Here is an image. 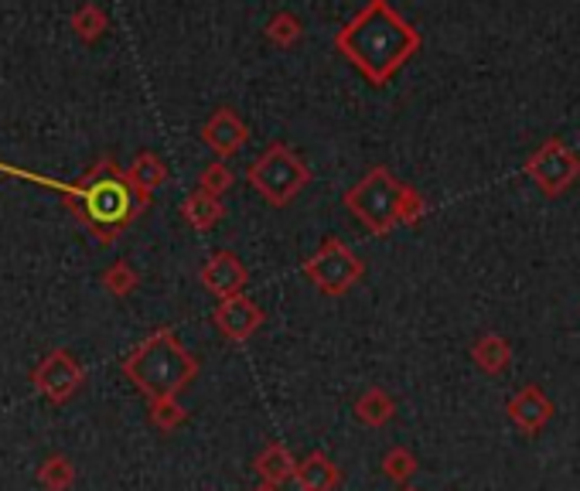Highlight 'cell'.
Returning <instances> with one entry per match:
<instances>
[{"instance_id": "21", "label": "cell", "mask_w": 580, "mask_h": 491, "mask_svg": "<svg viewBox=\"0 0 580 491\" xmlns=\"http://www.w3.org/2000/svg\"><path fill=\"white\" fill-rule=\"evenodd\" d=\"M184 419H189V410L178 403V396H168V400H154L151 403V427L160 434H175Z\"/></svg>"}, {"instance_id": "15", "label": "cell", "mask_w": 580, "mask_h": 491, "mask_svg": "<svg viewBox=\"0 0 580 491\" xmlns=\"http://www.w3.org/2000/svg\"><path fill=\"white\" fill-rule=\"evenodd\" d=\"M472 359L485 376H502V372L513 365V345H508V338L489 332L472 345Z\"/></svg>"}, {"instance_id": "12", "label": "cell", "mask_w": 580, "mask_h": 491, "mask_svg": "<svg viewBox=\"0 0 580 491\" xmlns=\"http://www.w3.org/2000/svg\"><path fill=\"white\" fill-rule=\"evenodd\" d=\"M202 140H205V144L212 147L219 157H229V154H236V151L246 144L249 130H246V124L240 120L236 113L222 106L219 113H212V120L202 127Z\"/></svg>"}, {"instance_id": "10", "label": "cell", "mask_w": 580, "mask_h": 491, "mask_svg": "<svg viewBox=\"0 0 580 491\" xmlns=\"http://www.w3.org/2000/svg\"><path fill=\"white\" fill-rule=\"evenodd\" d=\"M505 413L508 419H513V427L526 437H537L550 419H553V400L540 389V386H523L519 392L508 396V403H505Z\"/></svg>"}, {"instance_id": "2", "label": "cell", "mask_w": 580, "mask_h": 491, "mask_svg": "<svg viewBox=\"0 0 580 491\" xmlns=\"http://www.w3.org/2000/svg\"><path fill=\"white\" fill-rule=\"evenodd\" d=\"M124 372L147 400H168L189 389L198 376V359L178 341L171 327H160L124 359Z\"/></svg>"}, {"instance_id": "7", "label": "cell", "mask_w": 580, "mask_h": 491, "mask_svg": "<svg viewBox=\"0 0 580 491\" xmlns=\"http://www.w3.org/2000/svg\"><path fill=\"white\" fill-rule=\"evenodd\" d=\"M526 175L543 189V195L556 198L580 178V157L564 140H546V144L526 160Z\"/></svg>"}, {"instance_id": "14", "label": "cell", "mask_w": 580, "mask_h": 491, "mask_svg": "<svg viewBox=\"0 0 580 491\" xmlns=\"http://www.w3.org/2000/svg\"><path fill=\"white\" fill-rule=\"evenodd\" d=\"M294 481H297L300 491H335L341 484V467L324 451H311L305 461L297 464Z\"/></svg>"}, {"instance_id": "8", "label": "cell", "mask_w": 580, "mask_h": 491, "mask_svg": "<svg viewBox=\"0 0 580 491\" xmlns=\"http://www.w3.org/2000/svg\"><path fill=\"white\" fill-rule=\"evenodd\" d=\"M82 379H86L82 365L68 352H62V348H59V352H52L49 359H44L35 369V389L41 396H49L52 403H65L68 396H73L82 386Z\"/></svg>"}, {"instance_id": "6", "label": "cell", "mask_w": 580, "mask_h": 491, "mask_svg": "<svg viewBox=\"0 0 580 491\" xmlns=\"http://www.w3.org/2000/svg\"><path fill=\"white\" fill-rule=\"evenodd\" d=\"M362 273H365V263L341 240H324L321 249L305 260V276L328 297L348 294L362 280Z\"/></svg>"}, {"instance_id": "11", "label": "cell", "mask_w": 580, "mask_h": 491, "mask_svg": "<svg viewBox=\"0 0 580 491\" xmlns=\"http://www.w3.org/2000/svg\"><path fill=\"white\" fill-rule=\"evenodd\" d=\"M246 280H249L246 267L240 263V256L229 253V249L212 253V256L205 260V267H202V284H205V290H212L219 300L243 294Z\"/></svg>"}, {"instance_id": "13", "label": "cell", "mask_w": 580, "mask_h": 491, "mask_svg": "<svg viewBox=\"0 0 580 491\" xmlns=\"http://www.w3.org/2000/svg\"><path fill=\"white\" fill-rule=\"evenodd\" d=\"M297 464H300V461L291 454L287 443H276V440H270L267 448L257 454V461H253L260 481H263V484H276V488L297 478Z\"/></svg>"}, {"instance_id": "19", "label": "cell", "mask_w": 580, "mask_h": 491, "mask_svg": "<svg viewBox=\"0 0 580 491\" xmlns=\"http://www.w3.org/2000/svg\"><path fill=\"white\" fill-rule=\"evenodd\" d=\"M76 481V464L68 461L65 454H55L49 457L41 467H38V484L44 491H68Z\"/></svg>"}, {"instance_id": "3", "label": "cell", "mask_w": 580, "mask_h": 491, "mask_svg": "<svg viewBox=\"0 0 580 491\" xmlns=\"http://www.w3.org/2000/svg\"><path fill=\"white\" fill-rule=\"evenodd\" d=\"M82 195V216L86 222L96 229V236L113 240L130 219L147 205V198L133 189L127 175H120L109 160H103V168L92 171V178L79 189Z\"/></svg>"}, {"instance_id": "26", "label": "cell", "mask_w": 580, "mask_h": 491, "mask_svg": "<svg viewBox=\"0 0 580 491\" xmlns=\"http://www.w3.org/2000/svg\"><path fill=\"white\" fill-rule=\"evenodd\" d=\"M427 216V198L421 192L407 189V198H403V208H400V225H416Z\"/></svg>"}, {"instance_id": "1", "label": "cell", "mask_w": 580, "mask_h": 491, "mask_svg": "<svg viewBox=\"0 0 580 491\" xmlns=\"http://www.w3.org/2000/svg\"><path fill=\"white\" fill-rule=\"evenodd\" d=\"M338 49L369 82L383 86L416 55L421 35L386 0H373L341 28Z\"/></svg>"}, {"instance_id": "28", "label": "cell", "mask_w": 580, "mask_h": 491, "mask_svg": "<svg viewBox=\"0 0 580 491\" xmlns=\"http://www.w3.org/2000/svg\"><path fill=\"white\" fill-rule=\"evenodd\" d=\"M400 491H421V488H410V484H403V488H400Z\"/></svg>"}, {"instance_id": "4", "label": "cell", "mask_w": 580, "mask_h": 491, "mask_svg": "<svg viewBox=\"0 0 580 491\" xmlns=\"http://www.w3.org/2000/svg\"><path fill=\"white\" fill-rule=\"evenodd\" d=\"M246 181L260 192L263 202L281 208V205H291L300 192L308 189V184H311V168L287 144H281V140H276V144H270L257 160L249 164Z\"/></svg>"}, {"instance_id": "16", "label": "cell", "mask_w": 580, "mask_h": 491, "mask_svg": "<svg viewBox=\"0 0 580 491\" xmlns=\"http://www.w3.org/2000/svg\"><path fill=\"white\" fill-rule=\"evenodd\" d=\"M392 416H397V400H392V396L379 386H369L356 400V419L365 427L379 430V427L389 424Z\"/></svg>"}, {"instance_id": "23", "label": "cell", "mask_w": 580, "mask_h": 491, "mask_svg": "<svg viewBox=\"0 0 580 491\" xmlns=\"http://www.w3.org/2000/svg\"><path fill=\"white\" fill-rule=\"evenodd\" d=\"M198 189L202 192H212V195H222V192H229L232 189V171H229V164H208V168L202 171V178H198Z\"/></svg>"}, {"instance_id": "20", "label": "cell", "mask_w": 580, "mask_h": 491, "mask_svg": "<svg viewBox=\"0 0 580 491\" xmlns=\"http://www.w3.org/2000/svg\"><path fill=\"white\" fill-rule=\"evenodd\" d=\"M383 475L389 478V481H397L400 488L403 484H410L413 481V475L421 471V461H416V454L410 451V448H389L386 454H383Z\"/></svg>"}, {"instance_id": "24", "label": "cell", "mask_w": 580, "mask_h": 491, "mask_svg": "<svg viewBox=\"0 0 580 491\" xmlns=\"http://www.w3.org/2000/svg\"><path fill=\"white\" fill-rule=\"evenodd\" d=\"M73 28H76L86 41H92L96 35H103V28H106V17H103V11H100L96 4H86V8L73 17Z\"/></svg>"}, {"instance_id": "25", "label": "cell", "mask_w": 580, "mask_h": 491, "mask_svg": "<svg viewBox=\"0 0 580 491\" xmlns=\"http://www.w3.org/2000/svg\"><path fill=\"white\" fill-rule=\"evenodd\" d=\"M300 31H305V28H300V21L294 17V14H276L273 21H270V38L276 41V44H294L297 38H300Z\"/></svg>"}, {"instance_id": "17", "label": "cell", "mask_w": 580, "mask_h": 491, "mask_svg": "<svg viewBox=\"0 0 580 491\" xmlns=\"http://www.w3.org/2000/svg\"><path fill=\"white\" fill-rule=\"evenodd\" d=\"M181 216L189 219V225H192L195 232H208L212 225H219V219L225 216V205H222L219 195L198 189V192H192L189 198H184Z\"/></svg>"}, {"instance_id": "22", "label": "cell", "mask_w": 580, "mask_h": 491, "mask_svg": "<svg viewBox=\"0 0 580 491\" xmlns=\"http://www.w3.org/2000/svg\"><path fill=\"white\" fill-rule=\"evenodd\" d=\"M137 284H141V276H137L127 263H113V267L103 273V287H106L113 297H127V294H133Z\"/></svg>"}, {"instance_id": "9", "label": "cell", "mask_w": 580, "mask_h": 491, "mask_svg": "<svg viewBox=\"0 0 580 491\" xmlns=\"http://www.w3.org/2000/svg\"><path fill=\"white\" fill-rule=\"evenodd\" d=\"M212 321H216V327H219V335H225L229 341L243 345V341H249L253 335L260 332L263 321H267V314H263V308H260L257 300H249L246 294H236V297L219 300V308H216Z\"/></svg>"}, {"instance_id": "18", "label": "cell", "mask_w": 580, "mask_h": 491, "mask_svg": "<svg viewBox=\"0 0 580 491\" xmlns=\"http://www.w3.org/2000/svg\"><path fill=\"white\" fill-rule=\"evenodd\" d=\"M127 181L133 184L137 192H141L144 198L160 189V184L168 181V164L160 160L157 154H141L133 164H130V171H127Z\"/></svg>"}, {"instance_id": "5", "label": "cell", "mask_w": 580, "mask_h": 491, "mask_svg": "<svg viewBox=\"0 0 580 491\" xmlns=\"http://www.w3.org/2000/svg\"><path fill=\"white\" fill-rule=\"evenodd\" d=\"M407 198V184H400L386 168H373L352 192L345 195V208L369 232L386 236L392 225H400V208Z\"/></svg>"}, {"instance_id": "27", "label": "cell", "mask_w": 580, "mask_h": 491, "mask_svg": "<svg viewBox=\"0 0 580 491\" xmlns=\"http://www.w3.org/2000/svg\"><path fill=\"white\" fill-rule=\"evenodd\" d=\"M253 491H281L276 484H260V488H253Z\"/></svg>"}]
</instances>
